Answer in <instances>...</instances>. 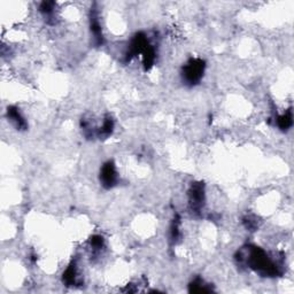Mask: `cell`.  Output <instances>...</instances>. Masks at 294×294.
<instances>
[{"mask_svg":"<svg viewBox=\"0 0 294 294\" xmlns=\"http://www.w3.org/2000/svg\"><path fill=\"white\" fill-rule=\"evenodd\" d=\"M203 73V65L200 60H192L188 63V66L185 67L184 74H185V78L188 79L190 83L198 82L201 74Z\"/></svg>","mask_w":294,"mask_h":294,"instance_id":"1","label":"cell"},{"mask_svg":"<svg viewBox=\"0 0 294 294\" xmlns=\"http://www.w3.org/2000/svg\"><path fill=\"white\" fill-rule=\"evenodd\" d=\"M101 178L103 182V185H107L108 188L113 185L115 183L116 179V172H115V168L112 163H108L103 167L102 172H101Z\"/></svg>","mask_w":294,"mask_h":294,"instance_id":"2","label":"cell"}]
</instances>
